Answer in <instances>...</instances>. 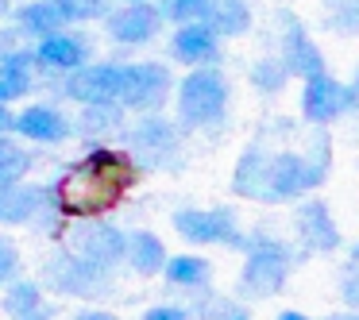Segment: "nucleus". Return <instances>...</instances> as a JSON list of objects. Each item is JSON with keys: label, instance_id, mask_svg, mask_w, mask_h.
Segmentation results:
<instances>
[{"label": "nucleus", "instance_id": "26", "mask_svg": "<svg viewBox=\"0 0 359 320\" xmlns=\"http://www.w3.org/2000/svg\"><path fill=\"white\" fill-rule=\"evenodd\" d=\"M81 120L78 127L86 135H109L120 127V120H124V112H120V104H81Z\"/></svg>", "mask_w": 359, "mask_h": 320}, {"label": "nucleus", "instance_id": "6", "mask_svg": "<svg viewBox=\"0 0 359 320\" xmlns=\"http://www.w3.org/2000/svg\"><path fill=\"white\" fill-rule=\"evenodd\" d=\"M174 228L189 243H220V247H243L232 209H178Z\"/></svg>", "mask_w": 359, "mask_h": 320}, {"label": "nucleus", "instance_id": "31", "mask_svg": "<svg viewBox=\"0 0 359 320\" xmlns=\"http://www.w3.org/2000/svg\"><path fill=\"white\" fill-rule=\"evenodd\" d=\"M143 320H189L186 309H178V305H155L151 312H143Z\"/></svg>", "mask_w": 359, "mask_h": 320}, {"label": "nucleus", "instance_id": "38", "mask_svg": "<svg viewBox=\"0 0 359 320\" xmlns=\"http://www.w3.org/2000/svg\"><path fill=\"white\" fill-rule=\"evenodd\" d=\"M355 89H359V74H355Z\"/></svg>", "mask_w": 359, "mask_h": 320}, {"label": "nucleus", "instance_id": "5", "mask_svg": "<svg viewBox=\"0 0 359 320\" xmlns=\"http://www.w3.org/2000/svg\"><path fill=\"white\" fill-rule=\"evenodd\" d=\"M70 251L78 258H86V263H93V266H116L120 258H124V232L120 228H112V224H104L101 216H86V220H78V224L70 228Z\"/></svg>", "mask_w": 359, "mask_h": 320}, {"label": "nucleus", "instance_id": "28", "mask_svg": "<svg viewBox=\"0 0 359 320\" xmlns=\"http://www.w3.org/2000/svg\"><path fill=\"white\" fill-rule=\"evenodd\" d=\"M286 78H290V74H286V66H282V62H259L255 70H251V81H255L259 89H266V93H278Z\"/></svg>", "mask_w": 359, "mask_h": 320}, {"label": "nucleus", "instance_id": "34", "mask_svg": "<svg viewBox=\"0 0 359 320\" xmlns=\"http://www.w3.org/2000/svg\"><path fill=\"white\" fill-rule=\"evenodd\" d=\"M12 120H16V116L8 112V104H0V135H4V132H12Z\"/></svg>", "mask_w": 359, "mask_h": 320}, {"label": "nucleus", "instance_id": "29", "mask_svg": "<svg viewBox=\"0 0 359 320\" xmlns=\"http://www.w3.org/2000/svg\"><path fill=\"white\" fill-rule=\"evenodd\" d=\"M66 12V20H93V16H109V0H58Z\"/></svg>", "mask_w": 359, "mask_h": 320}, {"label": "nucleus", "instance_id": "32", "mask_svg": "<svg viewBox=\"0 0 359 320\" xmlns=\"http://www.w3.org/2000/svg\"><path fill=\"white\" fill-rule=\"evenodd\" d=\"M74 320H120L116 312H104V309H81Z\"/></svg>", "mask_w": 359, "mask_h": 320}, {"label": "nucleus", "instance_id": "37", "mask_svg": "<svg viewBox=\"0 0 359 320\" xmlns=\"http://www.w3.org/2000/svg\"><path fill=\"white\" fill-rule=\"evenodd\" d=\"M24 320H43V316H39V312H35V316H24Z\"/></svg>", "mask_w": 359, "mask_h": 320}, {"label": "nucleus", "instance_id": "11", "mask_svg": "<svg viewBox=\"0 0 359 320\" xmlns=\"http://www.w3.org/2000/svg\"><path fill=\"white\" fill-rule=\"evenodd\" d=\"M128 155L143 166H174L178 162V132L163 116H147L132 132V151Z\"/></svg>", "mask_w": 359, "mask_h": 320}, {"label": "nucleus", "instance_id": "17", "mask_svg": "<svg viewBox=\"0 0 359 320\" xmlns=\"http://www.w3.org/2000/svg\"><path fill=\"white\" fill-rule=\"evenodd\" d=\"M43 189L24 186L20 181H4L0 186V224H35L43 212Z\"/></svg>", "mask_w": 359, "mask_h": 320}, {"label": "nucleus", "instance_id": "19", "mask_svg": "<svg viewBox=\"0 0 359 320\" xmlns=\"http://www.w3.org/2000/svg\"><path fill=\"white\" fill-rule=\"evenodd\" d=\"M297 232L305 235V243H309L313 251L340 247V232H336V224H332V212L320 201H305L302 209H297Z\"/></svg>", "mask_w": 359, "mask_h": 320}, {"label": "nucleus", "instance_id": "14", "mask_svg": "<svg viewBox=\"0 0 359 320\" xmlns=\"http://www.w3.org/2000/svg\"><path fill=\"white\" fill-rule=\"evenodd\" d=\"M282 20H286V24H282V58L278 62L286 66V74H294V78L320 74L325 70V58H320L317 43L309 39V32H305L294 16H282Z\"/></svg>", "mask_w": 359, "mask_h": 320}, {"label": "nucleus", "instance_id": "35", "mask_svg": "<svg viewBox=\"0 0 359 320\" xmlns=\"http://www.w3.org/2000/svg\"><path fill=\"white\" fill-rule=\"evenodd\" d=\"M278 320H309V316H305V312H294V309H290V312H282Z\"/></svg>", "mask_w": 359, "mask_h": 320}, {"label": "nucleus", "instance_id": "22", "mask_svg": "<svg viewBox=\"0 0 359 320\" xmlns=\"http://www.w3.org/2000/svg\"><path fill=\"white\" fill-rule=\"evenodd\" d=\"M32 93V50L0 58V104H12Z\"/></svg>", "mask_w": 359, "mask_h": 320}, {"label": "nucleus", "instance_id": "3", "mask_svg": "<svg viewBox=\"0 0 359 320\" xmlns=\"http://www.w3.org/2000/svg\"><path fill=\"white\" fill-rule=\"evenodd\" d=\"M170 70L163 62H132V66H120V97L116 104L120 109H132V112H155L166 104L170 97Z\"/></svg>", "mask_w": 359, "mask_h": 320}, {"label": "nucleus", "instance_id": "8", "mask_svg": "<svg viewBox=\"0 0 359 320\" xmlns=\"http://www.w3.org/2000/svg\"><path fill=\"white\" fill-rule=\"evenodd\" d=\"M62 93L78 104H116L120 97V66L116 62H86L66 74Z\"/></svg>", "mask_w": 359, "mask_h": 320}, {"label": "nucleus", "instance_id": "36", "mask_svg": "<svg viewBox=\"0 0 359 320\" xmlns=\"http://www.w3.org/2000/svg\"><path fill=\"white\" fill-rule=\"evenodd\" d=\"M351 258H355V263H359V243H355V251H351Z\"/></svg>", "mask_w": 359, "mask_h": 320}, {"label": "nucleus", "instance_id": "7", "mask_svg": "<svg viewBox=\"0 0 359 320\" xmlns=\"http://www.w3.org/2000/svg\"><path fill=\"white\" fill-rule=\"evenodd\" d=\"M325 178L317 162L302 155H271L266 158V186H263V201H286V197H302L309 193L317 181Z\"/></svg>", "mask_w": 359, "mask_h": 320}, {"label": "nucleus", "instance_id": "20", "mask_svg": "<svg viewBox=\"0 0 359 320\" xmlns=\"http://www.w3.org/2000/svg\"><path fill=\"white\" fill-rule=\"evenodd\" d=\"M124 263L132 266L135 274H143V278L158 274V270H163V263H166L163 239H158V235H151V232H132V235H124Z\"/></svg>", "mask_w": 359, "mask_h": 320}, {"label": "nucleus", "instance_id": "24", "mask_svg": "<svg viewBox=\"0 0 359 320\" xmlns=\"http://www.w3.org/2000/svg\"><path fill=\"white\" fill-rule=\"evenodd\" d=\"M4 312H8L12 320H24V316H35V312L43 309V289L39 281H16L12 278L8 293H4Z\"/></svg>", "mask_w": 359, "mask_h": 320}, {"label": "nucleus", "instance_id": "16", "mask_svg": "<svg viewBox=\"0 0 359 320\" xmlns=\"http://www.w3.org/2000/svg\"><path fill=\"white\" fill-rule=\"evenodd\" d=\"M12 132H20L32 143H62L70 135V120L50 104H32L12 120Z\"/></svg>", "mask_w": 359, "mask_h": 320}, {"label": "nucleus", "instance_id": "10", "mask_svg": "<svg viewBox=\"0 0 359 320\" xmlns=\"http://www.w3.org/2000/svg\"><path fill=\"white\" fill-rule=\"evenodd\" d=\"M351 101H355V93H351L344 81L328 78L325 70L305 78L302 112H305V120H313V124H332L336 116H344V112L351 109Z\"/></svg>", "mask_w": 359, "mask_h": 320}, {"label": "nucleus", "instance_id": "23", "mask_svg": "<svg viewBox=\"0 0 359 320\" xmlns=\"http://www.w3.org/2000/svg\"><path fill=\"white\" fill-rule=\"evenodd\" d=\"M163 274H166V281L170 286H209V278H212V266H209V258H201V255H166V263H163Z\"/></svg>", "mask_w": 359, "mask_h": 320}, {"label": "nucleus", "instance_id": "13", "mask_svg": "<svg viewBox=\"0 0 359 320\" xmlns=\"http://www.w3.org/2000/svg\"><path fill=\"white\" fill-rule=\"evenodd\" d=\"M170 55H174V62L189 66V70L194 66H217L220 62V35L205 20L182 24L170 39Z\"/></svg>", "mask_w": 359, "mask_h": 320}, {"label": "nucleus", "instance_id": "27", "mask_svg": "<svg viewBox=\"0 0 359 320\" xmlns=\"http://www.w3.org/2000/svg\"><path fill=\"white\" fill-rule=\"evenodd\" d=\"M209 4L212 0H158L155 8L163 12V24H194V20L209 16Z\"/></svg>", "mask_w": 359, "mask_h": 320}, {"label": "nucleus", "instance_id": "12", "mask_svg": "<svg viewBox=\"0 0 359 320\" xmlns=\"http://www.w3.org/2000/svg\"><path fill=\"white\" fill-rule=\"evenodd\" d=\"M86 62H89V39L78 32H66V27L47 35V39H39V47L32 50V66H39V70L70 74Z\"/></svg>", "mask_w": 359, "mask_h": 320}, {"label": "nucleus", "instance_id": "1", "mask_svg": "<svg viewBox=\"0 0 359 320\" xmlns=\"http://www.w3.org/2000/svg\"><path fill=\"white\" fill-rule=\"evenodd\" d=\"M140 186V162L128 151L97 147L70 166L55 186V209L66 220L104 216Z\"/></svg>", "mask_w": 359, "mask_h": 320}, {"label": "nucleus", "instance_id": "21", "mask_svg": "<svg viewBox=\"0 0 359 320\" xmlns=\"http://www.w3.org/2000/svg\"><path fill=\"white\" fill-rule=\"evenodd\" d=\"M205 24H209L220 39H240V35H248V27H251V8L243 4V0H212Z\"/></svg>", "mask_w": 359, "mask_h": 320}, {"label": "nucleus", "instance_id": "25", "mask_svg": "<svg viewBox=\"0 0 359 320\" xmlns=\"http://www.w3.org/2000/svg\"><path fill=\"white\" fill-rule=\"evenodd\" d=\"M27 170H32V151L12 143L8 132H4L0 135V186H4V181H20Z\"/></svg>", "mask_w": 359, "mask_h": 320}, {"label": "nucleus", "instance_id": "15", "mask_svg": "<svg viewBox=\"0 0 359 320\" xmlns=\"http://www.w3.org/2000/svg\"><path fill=\"white\" fill-rule=\"evenodd\" d=\"M47 281L58 293H97L104 286V266H93L70 251L47 263Z\"/></svg>", "mask_w": 359, "mask_h": 320}, {"label": "nucleus", "instance_id": "4", "mask_svg": "<svg viewBox=\"0 0 359 320\" xmlns=\"http://www.w3.org/2000/svg\"><path fill=\"white\" fill-rule=\"evenodd\" d=\"M290 274V251L278 239H255L248 243V266H243V289L255 297H274L286 286Z\"/></svg>", "mask_w": 359, "mask_h": 320}, {"label": "nucleus", "instance_id": "39", "mask_svg": "<svg viewBox=\"0 0 359 320\" xmlns=\"http://www.w3.org/2000/svg\"><path fill=\"white\" fill-rule=\"evenodd\" d=\"M344 320H359V316H344Z\"/></svg>", "mask_w": 359, "mask_h": 320}, {"label": "nucleus", "instance_id": "33", "mask_svg": "<svg viewBox=\"0 0 359 320\" xmlns=\"http://www.w3.org/2000/svg\"><path fill=\"white\" fill-rule=\"evenodd\" d=\"M8 55H16V35L0 32V58H8Z\"/></svg>", "mask_w": 359, "mask_h": 320}, {"label": "nucleus", "instance_id": "18", "mask_svg": "<svg viewBox=\"0 0 359 320\" xmlns=\"http://www.w3.org/2000/svg\"><path fill=\"white\" fill-rule=\"evenodd\" d=\"M66 24H70V20H66L58 0H27L24 8L16 12L20 35H32V39H47V35L62 32Z\"/></svg>", "mask_w": 359, "mask_h": 320}, {"label": "nucleus", "instance_id": "30", "mask_svg": "<svg viewBox=\"0 0 359 320\" xmlns=\"http://www.w3.org/2000/svg\"><path fill=\"white\" fill-rule=\"evenodd\" d=\"M12 278H20V251L8 235H0V286Z\"/></svg>", "mask_w": 359, "mask_h": 320}, {"label": "nucleus", "instance_id": "2", "mask_svg": "<svg viewBox=\"0 0 359 320\" xmlns=\"http://www.w3.org/2000/svg\"><path fill=\"white\" fill-rule=\"evenodd\" d=\"M228 112V81L212 66H194L178 85V120L194 132L217 127Z\"/></svg>", "mask_w": 359, "mask_h": 320}, {"label": "nucleus", "instance_id": "9", "mask_svg": "<svg viewBox=\"0 0 359 320\" xmlns=\"http://www.w3.org/2000/svg\"><path fill=\"white\" fill-rule=\"evenodd\" d=\"M109 35L124 47H143L163 32V12L151 0H124V8H112L104 20Z\"/></svg>", "mask_w": 359, "mask_h": 320}]
</instances>
